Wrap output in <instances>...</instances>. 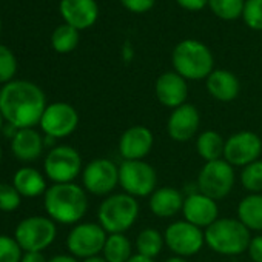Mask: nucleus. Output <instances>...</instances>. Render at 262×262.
Segmentation results:
<instances>
[{
	"instance_id": "41",
	"label": "nucleus",
	"mask_w": 262,
	"mask_h": 262,
	"mask_svg": "<svg viewBox=\"0 0 262 262\" xmlns=\"http://www.w3.org/2000/svg\"><path fill=\"white\" fill-rule=\"evenodd\" d=\"M82 262H108L103 256H93V257H88V259H83Z\"/></svg>"
},
{
	"instance_id": "36",
	"label": "nucleus",
	"mask_w": 262,
	"mask_h": 262,
	"mask_svg": "<svg viewBox=\"0 0 262 262\" xmlns=\"http://www.w3.org/2000/svg\"><path fill=\"white\" fill-rule=\"evenodd\" d=\"M247 251L253 262H262V234L251 237Z\"/></svg>"
},
{
	"instance_id": "7",
	"label": "nucleus",
	"mask_w": 262,
	"mask_h": 262,
	"mask_svg": "<svg viewBox=\"0 0 262 262\" xmlns=\"http://www.w3.org/2000/svg\"><path fill=\"white\" fill-rule=\"evenodd\" d=\"M57 236L56 222L45 216H30L20 221L14 230V237L27 251H43L48 248Z\"/></svg>"
},
{
	"instance_id": "43",
	"label": "nucleus",
	"mask_w": 262,
	"mask_h": 262,
	"mask_svg": "<svg viewBox=\"0 0 262 262\" xmlns=\"http://www.w3.org/2000/svg\"><path fill=\"white\" fill-rule=\"evenodd\" d=\"M4 126H5V119L2 116V111H0V133L4 131Z\"/></svg>"
},
{
	"instance_id": "35",
	"label": "nucleus",
	"mask_w": 262,
	"mask_h": 262,
	"mask_svg": "<svg viewBox=\"0 0 262 262\" xmlns=\"http://www.w3.org/2000/svg\"><path fill=\"white\" fill-rule=\"evenodd\" d=\"M156 0H120V4L125 10L135 14H144L155 7Z\"/></svg>"
},
{
	"instance_id": "30",
	"label": "nucleus",
	"mask_w": 262,
	"mask_h": 262,
	"mask_svg": "<svg viewBox=\"0 0 262 262\" xmlns=\"http://www.w3.org/2000/svg\"><path fill=\"white\" fill-rule=\"evenodd\" d=\"M241 184L247 191H250V194L262 193V161L260 159L242 168Z\"/></svg>"
},
{
	"instance_id": "37",
	"label": "nucleus",
	"mask_w": 262,
	"mask_h": 262,
	"mask_svg": "<svg viewBox=\"0 0 262 262\" xmlns=\"http://www.w3.org/2000/svg\"><path fill=\"white\" fill-rule=\"evenodd\" d=\"M176 4L187 11H201L208 7V0H176Z\"/></svg>"
},
{
	"instance_id": "22",
	"label": "nucleus",
	"mask_w": 262,
	"mask_h": 262,
	"mask_svg": "<svg viewBox=\"0 0 262 262\" xmlns=\"http://www.w3.org/2000/svg\"><path fill=\"white\" fill-rule=\"evenodd\" d=\"M207 91L219 102H231L241 91L239 79L228 70H214L205 79Z\"/></svg>"
},
{
	"instance_id": "4",
	"label": "nucleus",
	"mask_w": 262,
	"mask_h": 262,
	"mask_svg": "<svg viewBox=\"0 0 262 262\" xmlns=\"http://www.w3.org/2000/svg\"><path fill=\"white\" fill-rule=\"evenodd\" d=\"M171 63L174 71L185 80L207 79L214 71V59L210 48L196 39L179 42L173 50Z\"/></svg>"
},
{
	"instance_id": "8",
	"label": "nucleus",
	"mask_w": 262,
	"mask_h": 262,
	"mask_svg": "<svg viewBox=\"0 0 262 262\" xmlns=\"http://www.w3.org/2000/svg\"><path fill=\"white\" fill-rule=\"evenodd\" d=\"M234 181V167L225 159L205 162L198 176V190L214 201H221L231 193Z\"/></svg>"
},
{
	"instance_id": "32",
	"label": "nucleus",
	"mask_w": 262,
	"mask_h": 262,
	"mask_svg": "<svg viewBox=\"0 0 262 262\" xmlns=\"http://www.w3.org/2000/svg\"><path fill=\"white\" fill-rule=\"evenodd\" d=\"M17 71V60L16 56L10 48L0 45V83H8L13 80Z\"/></svg>"
},
{
	"instance_id": "33",
	"label": "nucleus",
	"mask_w": 262,
	"mask_h": 262,
	"mask_svg": "<svg viewBox=\"0 0 262 262\" xmlns=\"http://www.w3.org/2000/svg\"><path fill=\"white\" fill-rule=\"evenodd\" d=\"M24 250L16 237L0 234V262H20Z\"/></svg>"
},
{
	"instance_id": "34",
	"label": "nucleus",
	"mask_w": 262,
	"mask_h": 262,
	"mask_svg": "<svg viewBox=\"0 0 262 262\" xmlns=\"http://www.w3.org/2000/svg\"><path fill=\"white\" fill-rule=\"evenodd\" d=\"M22 196L14 188V185L10 184H0V211L11 213L16 211L20 207Z\"/></svg>"
},
{
	"instance_id": "14",
	"label": "nucleus",
	"mask_w": 262,
	"mask_h": 262,
	"mask_svg": "<svg viewBox=\"0 0 262 262\" xmlns=\"http://www.w3.org/2000/svg\"><path fill=\"white\" fill-rule=\"evenodd\" d=\"M262 153V141L253 131H239L225 141L224 159L231 167H247L256 162Z\"/></svg>"
},
{
	"instance_id": "18",
	"label": "nucleus",
	"mask_w": 262,
	"mask_h": 262,
	"mask_svg": "<svg viewBox=\"0 0 262 262\" xmlns=\"http://www.w3.org/2000/svg\"><path fill=\"white\" fill-rule=\"evenodd\" d=\"M155 93L159 103L174 110L187 103L188 85L187 80L182 76H179L176 71H167L158 77L155 85Z\"/></svg>"
},
{
	"instance_id": "23",
	"label": "nucleus",
	"mask_w": 262,
	"mask_h": 262,
	"mask_svg": "<svg viewBox=\"0 0 262 262\" xmlns=\"http://www.w3.org/2000/svg\"><path fill=\"white\" fill-rule=\"evenodd\" d=\"M13 185L22 198H37L48 190L45 176L33 167L19 168L13 178Z\"/></svg>"
},
{
	"instance_id": "9",
	"label": "nucleus",
	"mask_w": 262,
	"mask_h": 262,
	"mask_svg": "<svg viewBox=\"0 0 262 262\" xmlns=\"http://www.w3.org/2000/svg\"><path fill=\"white\" fill-rule=\"evenodd\" d=\"M43 171L54 184H71L83 171L82 158L70 145H56L47 153Z\"/></svg>"
},
{
	"instance_id": "40",
	"label": "nucleus",
	"mask_w": 262,
	"mask_h": 262,
	"mask_svg": "<svg viewBox=\"0 0 262 262\" xmlns=\"http://www.w3.org/2000/svg\"><path fill=\"white\" fill-rule=\"evenodd\" d=\"M126 262H155V259H150V257H145L141 254H133Z\"/></svg>"
},
{
	"instance_id": "5",
	"label": "nucleus",
	"mask_w": 262,
	"mask_h": 262,
	"mask_svg": "<svg viewBox=\"0 0 262 262\" xmlns=\"http://www.w3.org/2000/svg\"><path fill=\"white\" fill-rule=\"evenodd\" d=\"M139 211L141 207L136 198L126 193H114L106 196L99 205L97 219L108 234H125V231L136 224Z\"/></svg>"
},
{
	"instance_id": "12",
	"label": "nucleus",
	"mask_w": 262,
	"mask_h": 262,
	"mask_svg": "<svg viewBox=\"0 0 262 262\" xmlns=\"http://www.w3.org/2000/svg\"><path fill=\"white\" fill-rule=\"evenodd\" d=\"M82 184L86 193L110 196L119 185V167L106 158L93 159L82 171Z\"/></svg>"
},
{
	"instance_id": "11",
	"label": "nucleus",
	"mask_w": 262,
	"mask_h": 262,
	"mask_svg": "<svg viewBox=\"0 0 262 262\" xmlns=\"http://www.w3.org/2000/svg\"><path fill=\"white\" fill-rule=\"evenodd\" d=\"M165 247L179 257L194 256L205 245V233L202 228L184 221L170 224L164 231Z\"/></svg>"
},
{
	"instance_id": "13",
	"label": "nucleus",
	"mask_w": 262,
	"mask_h": 262,
	"mask_svg": "<svg viewBox=\"0 0 262 262\" xmlns=\"http://www.w3.org/2000/svg\"><path fill=\"white\" fill-rule=\"evenodd\" d=\"M39 125L45 136L63 139L76 131L79 125V114L73 105L67 102H54L47 106Z\"/></svg>"
},
{
	"instance_id": "28",
	"label": "nucleus",
	"mask_w": 262,
	"mask_h": 262,
	"mask_svg": "<svg viewBox=\"0 0 262 262\" xmlns=\"http://www.w3.org/2000/svg\"><path fill=\"white\" fill-rule=\"evenodd\" d=\"M77 43H79V30L73 28L68 24L57 27L51 36V45L54 51L60 54L71 53L73 50H76Z\"/></svg>"
},
{
	"instance_id": "3",
	"label": "nucleus",
	"mask_w": 262,
	"mask_h": 262,
	"mask_svg": "<svg viewBox=\"0 0 262 262\" xmlns=\"http://www.w3.org/2000/svg\"><path fill=\"white\" fill-rule=\"evenodd\" d=\"M205 244L217 254L239 256L248 250L251 233L239 221L233 217H221L204 230Z\"/></svg>"
},
{
	"instance_id": "38",
	"label": "nucleus",
	"mask_w": 262,
	"mask_h": 262,
	"mask_svg": "<svg viewBox=\"0 0 262 262\" xmlns=\"http://www.w3.org/2000/svg\"><path fill=\"white\" fill-rule=\"evenodd\" d=\"M20 262H48V259L43 256L42 251H27L24 253Z\"/></svg>"
},
{
	"instance_id": "1",
	"label": "nucleus",
	"mask_w": 262,
	"mask_h": 262,
	"mask_svg": "<svg viewBox=\"0 0 262 262\" xmlns=\"http://www.w3.org/2000/svg\"><path fill=\"white\" fill-rule=\"evenodd\" d=\"M42 88L28 80H11L0 90V111L7 123L17 129L34 128L47 110Z\"/></svg>"
},
{
	"instance_id": "29",
	"label": "nucleus",
	"mask_w": 262,
	"mask_h": 262,
	"mask_svg": "<svg viewBox=\"0 0 262 262\" xmlns=\"http://www.w3.org/2000/svg\"><path fill=\"white\" fill-rule=\"evenodd\" d=\"M245 0H208V7L222 20H236L242 16Z\"/></svg>"
},
{
	"instance_id": "20",
	"label": "nucleus",
	"mask_w": 262,
	"mask_h": 262,
	"mask_svg": "<svg viewBox=\"0 0 262 262\" xmlns=\"http://www.w3.org/2000/svg\"><path fill=\"white\" fill-rule=\"evenodd\" d=\"M45 148V139L34 128L19 129L11 139V151L14 158L20 162L37 161Z\"/></svg>"
},
{
	"instance_id": "42",
	"label": "nucleus",
	"mask_w": 262,
	"mask_h": 262,
	"mask_svg": "<svg viewBox=\"0 0 262 262\" xmlns=\"http://www.w3.org/2000/svg\"><path fill=\"white\" fill-rule=\"evenodd\" d=\"M165 262H188L185 257H179V256H173V257H168Z\"/></svg>"
},
{
	"instance_id": "10",
	"label": "nucleus",
	"mask_w": 262,
	"mask_h": 262,
	"mask_svg": "<svg viewBox=\"0 0 262 262\" xmlns=\"http://www.w3.org/2000/svg\"><path fill=\"white\" fill-rule=\"evenodd\" d=\"M106 237L108 233L99 222H79L71 228L67 237V248L71 256L77 259H88L99 256L103 251Z\"/></svg>"
},
{
	"instance_id": "44",
	"label": "nucleus",
	"mask_w": 262,
	"mask_h": 262,
	"mask_svg": "<svg viewBox=\"0 0 262 262\" xmlns=\"http://www.w3.org/2000/svg\"><path fill=\"white\" fill-rule=\"evenodd\" d=\"M2 158H4V151H2V147H0V162H2Z\"/></svg>"
},
{
	"instance_id": "31",
	"label": "nucleus",
	"mask_w": 262,
	"mask_h": 262,
	"mask_svg": "<svg viewBox=\"0 0 262 262\" xmlns=\"http://www.w3.org/2000/svg\"><path fill=\"white\" fill-rule=\"evenodd\" d=\"M242 19L248 28L262 31V0H245Z\"/></svg>"
},
{
	"instance_id": "45",
	"label": "nucleus",
	"mask_w": 262,
	"mask_h": 262,
	"mask_svg": "<svg viewBox=\"0 0 262 262\" xmlns=\"http://www.w3.org/2000/svg\"><path fill=\"white\" fill-rule=\"evenodd\" d=\"M0 30H2V24H0Z\"/></svg>"
},
{
	"instance_id": "15",
	"label": "nucleus",
	"mask_w": 262,
	"mask_h": 262,
	"mask_svg": "<svg viewBox=\"0 0 262 262\" xmlns=\"http://www.w3.org/2000/svg\"><path fill=\"white\" fill-rule=\"evenodd\" d=\"M153 131L145 125L126 128L119 139V155L123 161H144L153 150Z\"/></svg>"
},
{
	"instance_id": "21",
	"label": "nucleus",
	"mask_w": 262,
	"mask_h": 262,
	"mask_svg": "<svg viewBox=\"0 0 262 262\" xmlns=\"http://www.w3.org/2000/svg\"><path fill=\"white\" fill-rule=\"evenodd\" d=\"M184 194L176 190L174 187H159L155 190V193L150 196V210L155 216L161 219H168L176 216L179 211H182L184 207Z\"/></svg>"
},
{
	"instance_id": "27",
	"label": "nucleus",
	"mask_w": 262,
	"mask_h": 262,
	"mask_svg": "<svg viewBox=\"0 0 262 262\" xmlns=\"http://www.w3.org/2000/svg\"><path fill=\"white\" fill-rule=\"evenodd\" d=\"M164 245H165L164 234L156 228H144L136 237L138 254L150 257V259H155L156 256H159Z\"/></svg>"
},
{
	"instance_id": "25",
	"label": "nucleus",
	"mask_w": 262,
	"mask_h": 262,
	"mask_svg": "<svg viewBox=\"0 0 262 262\" xmlns=\"http://www.w3.org/2000/svg\"><path fill=\"white\" fill-rule=\"evenodd\" d=\"M224 148H225V141L217 131L207 129L204 133H201L196 139L198 155L205 162L224 159Z\"/></svg>"
},
{
	"instance_id": "19",
	"label": "nucleus",
	"mask_w": 262,
	"mask_h": 262,
	"mask_svg": "<svg viewBox=\"0 0 262 262\" xmlns=\"http://www.w3.org/2000/svg\"><path fill=\"white\" fill-rule=\"evenodd\" d=\"M60 14L65 24L80 31L96 24L99 7L96 0H60Z\"/></svg>"
},
{
	"instance_id": "6",
	"label": "nucleus",
	"mask_w": 262,
	"mask_h": 262,
	"mask_svg": "<svg viewBox=\"0 0 262 262\" xmlns=\"http://www.w3.org/2000/svg\"><path fill=\"white\" fill-rule=\"evenodd\" d=\"M119 185L133 198H147L158 188V173L145 161H123L119 165Z\"/></svg>"
},
{
	"instance_id": "39",
	"label": "nucleus",
	"mask_w": 262,
	"mask_h": 262,
	"mask_svg": "<svg viewBox=\"0 0 262 262\" xmlns=\"http://www.w3.org/2000/svg\"><path fill=\"white\" fill-rule=\"evenodd\" d=\"M48 262H79L77 257L71 256V254H57L54 257H51Z\"/></svg>"
},
{
	"instance_id": "17",
	"label": "nucleus",
	"mask_w": 262,
	"mask_h": 262,
	"mask_svg": "<svg viewBox=\"0 0 262 262\" xmlns=\"http://www.w3.org/2000/svg\"><path fill=\"white\" fill-rule=\"evenodd\" d=\"M184 219L202 230L208 228L213 222L219 219L217 201L196 191L185 198L182 207Z\"/></svg>"
},
{
	"instance_id": "24",
	"label": "nucleus",
	"mask_w": 262,
	"mask_h": 262,
	"mask_svg": "<svg viewBox=\"0 0 262 262\" xmlns=\"http://www.w3.org/2000/svg\"><path fill=\"white\" fill-rule=\"evenodd\" d=\"M237 219L250 231H262V194H248L237 205Z\"/></svg>"
},
{
	"instance_id": "16",
	"label": "nucleus",
	"mask_w": 262,
	"mask_h": 262,
	"mask_svg": "<svg viewBox=\"0 0 262 262\" xmlns=\"http://www.w3.org/2000/svg\"><path fill=\"white\" fill-rule=\"evenodd\" d=\"M201 125V114L191 103L174 108L167 120V133L174 142H187L193 139Z\"/></svg>"
},
{
	"instance_id": "2",
	"label": "nucleus",
	"mask_w": 262,
	"mask_h": 262,
	"mask_svg": "<svg viewBox=\"0 0 262 262\" xmlns=\"http://www.w3.org/2000/svg\"><path fill=\"white\" fill-rule=\"evenodd\" d=\"M43 207L56 224L76 225L88 211V198L83 187L71 184H53L45 191Z\"/></svg>"
},
{
	"instance_id": "26",
	"label": "nucleus",
	"mask_w": 262,
	"mask_h": 262,
	"mask_svg": "<svg viewBox=\"0 0 262 262\" xmlns=\"http://www.w3.org/2000/svg\"><path fill=\"white\" fill-rule=\"evenodd\" d=\"M133 245H131L129 239L123 233L117 234H108L102 256L108 262H126L131 256H133Z\"/></svg>"
}]
</instances>
